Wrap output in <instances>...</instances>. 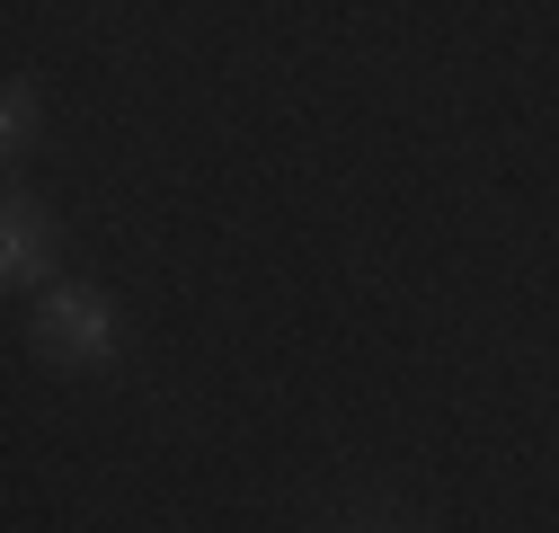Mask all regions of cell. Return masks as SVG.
Here are the masks:
<instances>
[{
    "instance_id": "6da1fadb",
    "label": "cell",
    "mask_w": 559,
    "mask_h": 533,
    "mask_svg": "<svg viewBox=\"0 0 559 533\" xmlns=\"http://www.w3.org/2000/svg\"><path fill=\"white\" fill-rule=\"evenodd\" d=\"M27 339H36V356L62 365V374H98V365H116V347H124V320H116V303H107L98 285H72V276H62V285L36 294Z\"/></svg>"
},
{
    "instance_id": "3957f363",
    "label": "cell",
    "mask_w": 559,
    "mask_h": 533,
    "mask_svg": "<svg viewBox=\"0 0 559 533\" xmlns=\"http://www.w3.org/2000/svg\"><path fill=\"white\" fill-rule=\"evenodd\" d=\"M36 133H45V98H36L27 72H10V90H0V152L27 161V152H36Z\"/></svg>"
},
{
    "instance_id": "277c9868",
    "label": "cell",
    "mask_w": 559,
    "mask_h": 533,
    "mask_svg": "<svg viewBox=\"0 0 559 533\" xmlns=\"http://www.w3.org/2000/svg\"><path fill=\"white\" fill-rule=\"evenodd\" d=\"M337 533H427V524L400 507H356V516H337Z\"/></svg>"
},
{
    "instance_id": "7a4b0ae2",
    "label": "cell",
    "mask_w": 559,
    "mask_h": 533,
    "mask_svg": "<svg viewBox=\"0 0 559 533\" xmlns=\"http://www.w3.org/2000/svg\"><path fill=\"white\" fill-rule=\"evenodd\" d=\"M53 258H62L53 205H45V196H27V187H10V196H0V276H10L19 294H45V285H62Z\"/></svg>"
}]
</instances>
